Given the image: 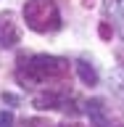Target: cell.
Wrapping results in <instances>:
<instances>
[{"label":"cell","mask_w":124,"mask_h":127,"mask_svg":"<svg viewBox=\"0 0 124 127\" xmlns=\"http://www.w3.org/2000/svg\"><path fill=\"white\" fill-rule=\"evenodd\" d=\"M66 77H69V61L61 56H45V53L21 56L19 66H16V79L26 87L66 79Z\"/></svg>","instance_id":"1"},{"label":"cell","mask_w":124,"mask_h":127,"mask_svg":"<svg viewBox=\"0 0 124 127\" xmlns=\"http://www.w3.org/2000/svg\"><path fill=\"white\" fill-rule=\"evenodd\" d=\"M24 21H26L29 29L48 34V32H55L61 27V11L55 5V0H26Z\"/></svg>","instance_id":"2"},{"label":"cell","mask_w":124,"mask_h":127,"mask_svg":"<svg viewBox=\"0 0 124 127\" xmlns=\"http://www.w3.org/2000/svg\"><path fill=\"white\" fill-rule=\"evenodd\" d=\"M85 106H87V117H90L93 127H122V122H116V119L111 117L108 106L100 98H90Z\"/></svg>","instance_id":"3"},{"label":"cell","mask_w":124,"mask_h":127,"mask_svg":"<svg viewBox=\"0 0 124 127\" xmlns=\"http://www.w3.org/2000/svg\"><path fill=\"white\" fill-rule=\"evenodd\" d=\"M69 98L71 95L66 90H48V93L34 95V106L37 109H69Z\"/></svg>","instance_id":"4"},{"label":"cell","mask_w":124,"mask_h":127,"mask_svg":"<svg viewBox=\"0 0 124 127\" xmlns=\"http://www.w3.org/2000/svg\"><path fill=\"white\" fill-rule=\"evenodd\" d=\"M21 37V32L13 21V13H0V48H13Z\"/></svg>","instance_id":"5"},{"label":"cell","mask_w":124,"mask_h":127,"mask_svg":"<svg viewBox=\"0 0 124 127\" xmlns=\"http://www.w3.org/2000/svg\"><path fill=\"white\" fill-rule=\"evenodd\" d=\"M77 74H79V79L85 82V85H98V71H95V66L93 64H87V61H77Z\"/></svg>","instance_id":"6"},{"label":"cell","mask_w":124,"mask_h":127,"mask_svg":"<svg viewBox=\"0 0 124 127\" xmlns=\"http://www.w3.org/2000/svg\"><path fill=\"white\" fill-rule=\"evenodd\" d=\"M19 127H55V125H50V122L42 119V117H29V119H21Z\"/></svg>","instance_id":"7"},{"label":"cell","mask_w":124,"mask_h":127,"mask_svg":"<svg viewBox=\"0 0 124 127\" xmlns=\"http://www.w3.org/2000/svg\"><path fill=\"white\" fill-rule=\"evenodd\" d=\"M0 127H13V114L11 111H0Z\"/></svg>","instance_id":"8"},{"label":"cell","mask_w":124,"mask_h":127,"mask_svg":"<svg viewBox=\"0 0 124 127\" xmlns=\"http://www.w3.org/2000/svg\"><path fill=\"white\" fill-rule=\"evenodd\" d=\"M100 37H106V40L111 37V27L108 24H100Z\"/></svg>","instance_id":"9"},{"label":"cell","mask_w":124,"mask_h":127,"mask_svg":"<svg viewBox=\"0 0 124 127\" xmlns=\"http://www.w3.org/2000/svg\"><path fill=\"white\" fill-rule=\"evenodd\" d=\"M3 101L5 103H19V98H16L13 93H3Z\"/></svg>","instance_id":"10"},{"label":"cell","mask_w":124,"mask_h":127,"mask_svg":"<svg viewBox=\"0 0 124 127\" xmlns=\"http://www.w3.org/2000/svg\"><path fill=\"white\" fill-rule=\"evenodd\" d=\"M58 127H82V125H77V122H63V125H58Z\"/></svg>","instance_id":"11"}]
</instances>
